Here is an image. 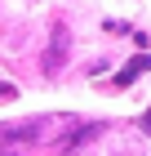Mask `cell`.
<instances>
[{
  "label": "cell",
  "mask_w": 151,
  "mask_h": 156,
  "mask_svg": "<svg viewBox=\"0 0 151 156\" xmlns=\"http://www.w3.org/2000/svg\"><path fill=\"white\" fill-rule=\"evenodd\" d=\"M67 58V23H53V40H49V54H45V72L53 76Z\"/></svg>",
  "instance_id": "1"
},
{
  "label": "cell",
  "mask_w": 151,
  "mask_h": 156,
  "mask_svg": "<svg viewBox=\"0 0 151 156\" xmlns=\"http://www.w3.org/2000/svg\"><path fill=\"white\" fill-rule=\"evenodd\" d=\"M142 72H151V54H133V58H129V67H120L111 85H116V89H125V85H133Z\"/></svg>",
  "instance_id": "2"
},
{
  "label": "cell",
  "mask_w": 151,
  "mask_h": 156,
  "mask_svg": "<svg viewBox=\"0 0 151 156\" xmlns=\"http://www.w3.org/2000/svg\"><path fill=\"white\" fill-rule=\"evenodd\" d=\"M98 129H102V125H93V120H84V125H80V129H76V134H67V138H62V147H67V152H71V147H80L84 138H93V134H98Z\"/></svg>",
  "instance_id": "3"
},
{
  "label": "cell",
  "mask_w": 151,
  "mask_h": 156,
  "mask_svg": "<svg viewBox=\"0 0 151 156\" xmlns=\"http://www.w3.org/2000/svg\"><path fill=\"white\" fill-rule=\"evenodd\" d=\"M142 134H151V107L142 112Z\"/></svg>",
  "instance_id": "4"
}]
</instances>
